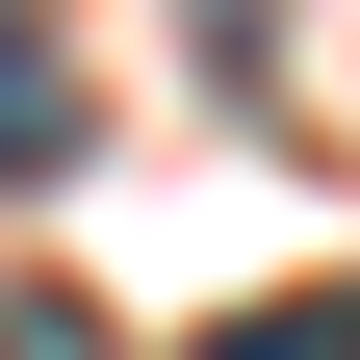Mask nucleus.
<instances>
[{"instance_id": "nucleus-1", "label": "nucleus", "mask_w": 360, "mask_h": 360, "mask_svg": "<svg viewBox=\"0 0 360 360\" xmlns=\"http://www.w3.org/2000/svg\"><path fill=\"white\" fill-rule=\"evenodd\" d=\"M77 155V52H52V0H0V180H52Z\"/></svg>"}, {"instance_id": "nucleus-2", "label": "nucleus", "mask_w": 360, "mask_h": 360, "mask_svg": "<svg viewBox=\"0 0 360 360\" xmlns=\"http://www.w3.org/2000/svg\"><path fill=\"white\" fill-rule=\"evenodd\" d=\"M206 360H360V283H283V309H232Z\"/></svg>"}, {"instance_id": "nucleus-3", "label": "nucleus", "mask_w": 360, "mask_h": 360, "mask_svg": "<svg viewBox=\"0 0 360 360\" xmlns=\"http://www.w3.org/2000/svg\"><path fill=\"white\" fill-rule=\"evenodd\" d=\"M206 26H257V0H206Z\"/></svg>"}]
</instances>
